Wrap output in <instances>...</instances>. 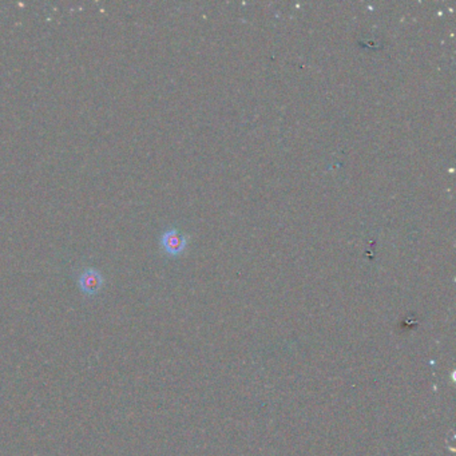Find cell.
I'll use <instances>...</instances> for the list:
<instances>
[{
    "label": "cell",
    "instance_id": "1",
    "mask_svg": "<svg viewBox=\"0 0 456 456\" xmlns=\"http://www.w3.org/2000/svg\"><path fill=\"white\" fill-rule=\"evenodd\" d=\"M104 284L101 270L95 268H85L78 276V287L86 296L98 294Z\"/></svg>",
    "mask_w": 456,
    "mask_h": 456
},
{
    "label": "cell",
    "instance_id": "2",
    "mask_svg": "<svg viewBox=\"0 0 456 456\" xmlns=\"http://www.w3.org/2000/svg\"><path fill=\"white\" fill-rule=\"evenodd\" d=\"M188 239L176 228L167 229L161 236V246L165 253L178 256L186 249Z\"/></svg>",
    "mask_w": 456,
    "mask_h": 456
}]
</instances>
